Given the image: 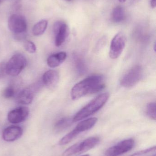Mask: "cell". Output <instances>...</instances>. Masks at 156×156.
Wrapping results in <instances>:
<instances>
[{
    "label": "cell",
    "instance_id": "obj_13",
    "mask_svg": "<svg viewBox=\"0 0 156 156\" xmlns=\"http://www.w3.org/2000/svg\"><path fill=\"white\" fill-rule=\"evenodd\" d=\"M36 88L31 87L24 89L19 92L16 97V101L18 103L23 105L30 104L34 99Z\"/></svg>",
    "mask_w": 156,
    "mask_h": 156
},
{
    "label": "cell",
    "instance_id": "obj_8",
    "mask_svg": "<svg viewBox=\"0 0 156 156\" xmlns=\"http://www.w3.org/2000/svg\"><path fill=\"white\" fill-rule=\"evenodd\" d=\"M55 34V44L56 47H60L65 43L69 35L67 24L64 21L55 22L53 26Z\"/></svg>",
    "mask_w": 156,
    "mask_h": 156
},
{
    "label": "cell",
    "instance_id": "obj_17",
    "mask_svg": "<svg viewBox=\"0 0 156 156\" xmlns=\"http://www.w3.org/2000/svg\"><path fill=\"white\" fill-rule=\"evenodd\" d=\"M73 118L64 117L58 121L55 124L54 129L57 132H60L70 126L73 122Z\"/></svg>",
    "mask_w": 156,
    "mask_h": 156
},
{
    "label": "cell",
    "instance_id": "obj_7",
    "mask_svg": "<svg viewBox=\"0 0 156 156\" xmlns=\"http://www.w3.org/2000/svg\"><path fill=\"white\" fill-rule=\"evenodd\" d=\"M126 42V37L123 33L120 32L115 35L111 42L109 52L111 59H117L121 56L125 47Z\"/></svg>",
    "mask_w": 156,
    "mask_h": 156
},
{
    "label": "cell",
    "instance_id": "obj_14",
    "mask_svg": "<svg viewBox=\"0 0 156 156\" xmlns=\"http://www.w3.org/2000/svg\"><path fill=\"white\" fill-rule=\"evenodd\" d=\"M59 74L57 71L50 70L44 73L42 78L44 84L49 88H52L57 85L59 80Z\"/></svg>",
    "mask_w": 156,
    "mask_h": 156
},
{
    "label": "cell",
    "instance_id": "obj_5",
    "mask_svg": "<svg viewBox=\"0 0 156 156\" xmlns=\"http://www.w3.org/2000/svg\"><path fill=\"white\" fill-rule=\"evenodd\" d=\"M27 61L24 55H14L6 63V74L12 76H18L26 66Z\"/></svg>",
    "mask_w": 156,
    "mask_h": 156
},
{
    "label": "cell",
    "instance_id": "obj_21",
    "mask_svg": "<svg viewBox=\"0 0 156 156\" xmlns=\"http://www.w3.org/2000/svg\"><path fill=\"white\" fill-rule=\"evenodd\" d=\"M147 114L151 119L155 121L156 119L155 102H150L147 105Z\"/></svg>",
    "mask_w": 156,
    "mask_h": 156
},
{
    "label": "cell",
    "instance_id": "obj_18",
    "mask_svg": "<svg viewBox=\"0 0 156 156\" xmlns=\"http://www.w3.org/2000/svg\"><path fill=\"white\" fill-rule=\"evenodd\" d=\"M48 22L47 20H42L36 23L33 27L32 33L36 36L43 34L47 28Z\"/></svg>",
    "mask_w": 156,
    "mask_h": 156
},
{
    "label": "cell",
    "instance_id": "obj_4",
    "mask_svg": "<svg viewBox=\"0 0 156 156\" xmlns=\"http://www.w3.org/2000/svg\"><path fill=\"white\" fill-rule=\"evenodd\" d=\"M98 137H91L82 142L76 143L63 153V156H71L85 153L95 147L100 143Z\"/></svg>",
    "mask_w": 156,
    "mask_h": 156
},
{
    "label": "cell",
    "instance_id": "obj_26",
    "mask_svg": "<svg viewBox=\"0 0 156 156\" xmlns=\"http://www.w3.org/2000/svg\"><path fill=\"white\" fill-rule=\"evenodd\" d=\"M119 2L121 3H124L125 2H126V0H118Z\"/></svg>",
    "mask_w": 156,
    "mask_h": 156
},
{
    "label": "cell",
    "instance_id": "obj_23",
    "mask_svg": "<svg viewBox=\"0 0 156 156\" xmlns=\"http://www.w3.org/2000/svg\"><path fill=\"white\" fill-rule=\"evenodd\" d=\"M15 94V89L12 86H7L3 92V96L6 99L12 98Z\"/></svg>",
    "mask_w": 156,
    "mask_h": 156
},
{
    "label": "cell",
    "instance_id": "obj_22",
    "mask_svg": "<svg viewBox=\"0 0 156 156\" xmlns=\"http://www.w3.org/2000/svg\"><path fill=\"white\" fill-rule=\"evenodd\" d=\"M24 46L26 50L30 54H34L36 51L35 45L32 41H26L24 44Z\"/></svg>",
    "mask_w": 156,
    "mask_h": 156
},
{
    "label": "cell",
    "instance_id": "obj_20",
    "mask_svg": "<svg viewBox=\"0 0 156 156\" xmlns=\"http://www.w3.org/2000/svg\"><path fill=\"white\" fill-rule=\"evenodd\" d=\"M156 146L139 151L130 156H156Z\"/></svg>",
    "mask_w": 156,
    "mask_h": 156
},
{
    "label": "cell",
    "instance_id": "obj_28",
    "mask_svg": "<svg viewBox=\"0 0 156 156\" xmlns=\"http://www.w3.org/2000/svg\"><path fill=\"white\" fill-rule=\"evenodd\" d=\"M65 1H68V2H70V1H72V0H65Z\"/></svg>",
    "mask_w": 156,
    "mask_h": 156
},
{
    "label": "cell",
    "instance_id": "obj_10",
    "mask_svg": "<svg viewBox=\"0 0 156 156\" xmlns=\"http://www.w3.org/2000/svg\"><path fill=\"white\" fill-rule=\"evenodd\" d=\"M135 141L128 139L119 142L117 144L108 148L105 153L106 156H118L129 152L133 148Z\"/></svg>",
    "mask_w": 156,
    "mask_h": 156
},
{
    "label": "cell",
    "instance_id": "obj_3",
    "mask_svg": "<svg viewBox=\"0 0 156 156\" xmlns=\"http://www.w3.org/2000/svg\"><path fill=\"white\" fill-rule=\"evenodd\" d=\"M97 121L98 119L97 118L92 117L80 122L72 131L62 137L59 142V144L61 146L65 145L70 143L81 133L91 129L96 124Z\"/></svg>",
    "mask_w": 156,
    "mask_h": 156
},
{
    "label": "cell",
    "instance_id": "obj_15",
    "mask_svg": "<svg viewBox=\"0 0 156 156\" xmlns=\"http://www.w3.org/2000/svg\"><path fill=\"white\" fill-rule=\"evenodd\" d=\"M67 57L66 52H59L49 57L47 60V63L49 67L52 68L57 67L65 61Z\"/></svg>",
    "mask_w": 156,
    "mask_h": 156
},
{
    "label": "cell",
    "instance_id": "obj_12",
    "mask_svg": "<svg viewBox=\"0 0 156 156\" xmlns=\"http://www.w3.org/2000/svg\"><path fill=\"white\" fill-rule=\"evenodd\" d=\"M23 133V129L19 126H8L3 131L2 138L6 142H13L20 138Z\"/></svg>",
    "mask_w": 156,
    "mask_h": 156
},
{
    "label": "cell",
    "instance_id": "obj_19",
    "mask_svg": "<svg viewBox=\"0 0 156 156\" xmlns=\"http://www.w3.org/2000/svg\"><path fill=\"white\" fill-rule=\"evenodd\" d=\"M73 60L77 72L79 74H83L87 71V67L83 59L78 55L73 56Z\"/></svg>",
    "mask_w": 156,
    "mask_h": 156
},
{
    "label": "cell",
    "instance_id": "obj_9",
    "mask_svg": "<svg viewBox=\"0 0 156 156\" xmlns=\"http://www.w3.org/2000/svg\"><path fill=\"white\" fill-rule=\"evenodd\" d=\"M8 28L14 35L25 34L27 29L25 18L20 14H14L10 16L8 21Z\"/></svg>",
    "mask_w": 156,
    "mask_h": 156
},
{
    "label": "cell",
    "instance_id": "obj_11",
    "mask_svg": "<svg viewBox=\"0 0 156 156\" xmlns=\"http://www.w3.org/2000/svg\"><path fill=\"white\" fill-rule=\"evenodd\" d=\"M27 107H20L12 110L8 113L7 119L11 123L18 124L24 121L29 115Z\"/></svg>",
    "mask_w": 156,
    "mask_h": 156
},
{
    "label": "cell",
    "instance_id": "obj_25",
    "mask_svg": "<svg viewBox=\"0 0 156 156\" xmlns=\"http://www.w3.org/2000/svg\"><path fill=\"white\" fill-rule=\"evenodd\" d=\"M150 5L152 8H155L156 5V0H150Z\"/></svg>",
    "mask_w": 156,
    "mask_h": 156
},
{
    "label": "cell",
    "instance_id": "obj_27",
    "mask_svg": "<svg viewBox=\"0 0 156 156\" xmlns=\"http://www.w3.org/2000/svg\"><path fill=\"white\" fill-rule=\"evenodd\" d=\"M81 156H89V154H86V155H82Z\"/></svg>",
    "mask_w": 156,
    "mask_h": 156
},
{
    "label": "cell",
    "instance_id": "obj_16",
    "mask_svg": "<svg viewBox=\"0 0 156 156\" xmlns=\"http://www.w3.org/2000/svg\"><path fill=\"white\" fill-rule=\"evenodd\" d=\"M125 19V13L124 8L119 5L114 7L112 12V21L115 23H120Z\"/></svg>",
    "mask_w": 156,
    "mask_h": 156
},
{
    "label": "cell",
    "instance_id": "obj_6",
    "mask_svg": "<svg viewBox=\"0 0 156 156\" xmlns=\"http://www.w3.org/2000/svg\"><path fill=\"white\" fill-rule=\"evenodd\" d=\"M143 71L142 67L135 66L128 70L121 79V84L125 88H130L136 85L142 79Z\"/></svg>",
    "mask_w": 156,
    "mask_h": 156
},
{
    "label": "cell",
    "instance_id": "obj_29",
    "mask_svg": "<svg viewBox=\"0 0 156 156\" xmlns=\"http://www.w3.org/2000/svg\"><path fill=\"white\" fill-rule=\"evenodd\" d=\"M1 0H0V2H1Z\"/></svg>",
    "mask_w": 156,
    "mask_h": 156
},
{
    "label": "cell",
    "instance_id": "obj_1",
    "mask_svg": "<svg viewBox=\"0 0 156 156\" xmlns=\"http://www.w3.org/2000/svg\"><path fill=\"white\" fill-rule=\"evenodd\" d=\"M104 88L103 76L99 75H93L85 78L73 86L71 92V99L78 100L86 94L99 92Z\"/></svg>",
    "mask_w": 156,
    "mask_h": 156
},
{
    "label": "cell",
    "instance_id": "obj_2",
    "mask_svg": "<svg viewBox=\"0 0 156 156\" xmlns=\"http://www.w3.org/2000/svg\"><path fill=\"white\" fill-rule=\"evenodd\" d=\"M109 96V94L106 93L95 97L75 115L73 118V122L81 121L99 111L106 103Z\"/></svg>",
    "mask_w": 156,
    "mask_h": 156
},
{
    "label": "cell",
    "instance_id": "obj_24",
    "mask_svg": "<svg viewBox=\"0 0 156 156\" xmlns=\"http://www.w3.org/2000/svg\"><path fill=\"white\" fill-rule=\"evenodd\" d=\"M6 72V63L0 62V79L4 77Z\"/></svg>",
    "mask_w": 156,
    "mask_h": 156
}]
</instances>
